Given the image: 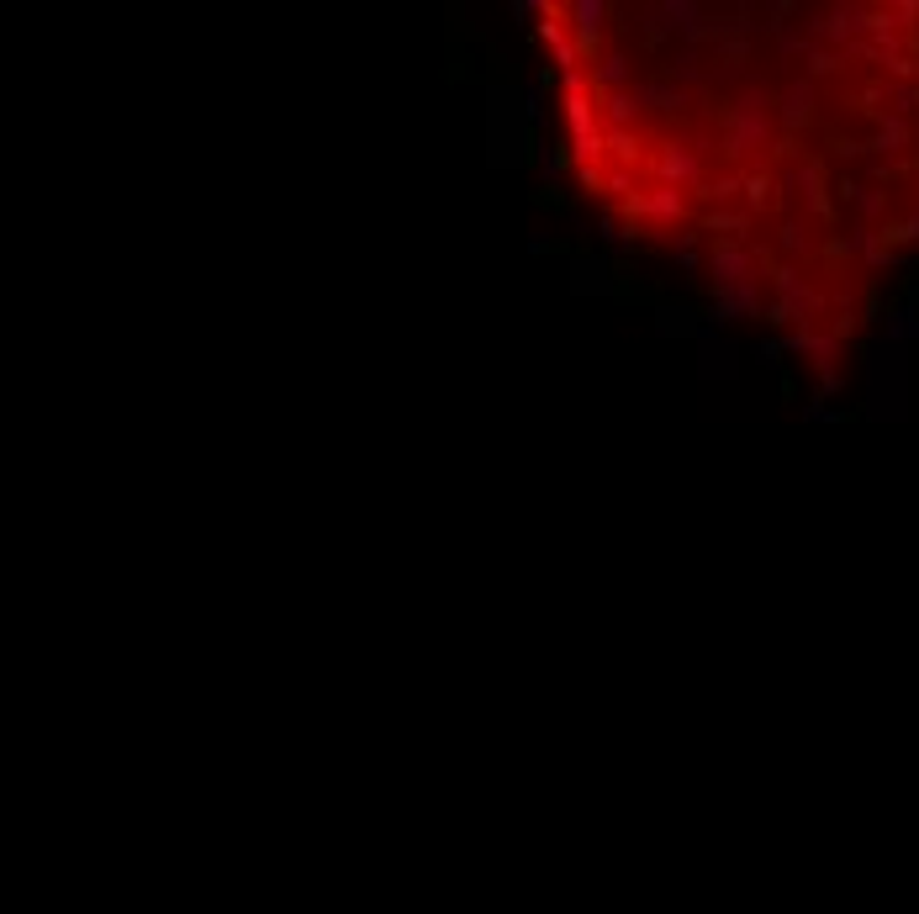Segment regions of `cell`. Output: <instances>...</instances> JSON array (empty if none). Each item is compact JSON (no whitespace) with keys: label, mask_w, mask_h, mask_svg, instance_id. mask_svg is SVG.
Segmentation results:
<instances>
[{"label":"cell","mask_w":919,"mask_h":914,"mask_svg":"<svg viewBox=\"0 0 919 914\" xmlns=\"http://www.w3.org/2000/svg\"><path fill=\"white\" fill-rule=\"evenodd\" d=\"M634 201L798 333L919 233V6L661 11L629 53Z\"/></svg>","instance_id":"1"}]
</instances>
